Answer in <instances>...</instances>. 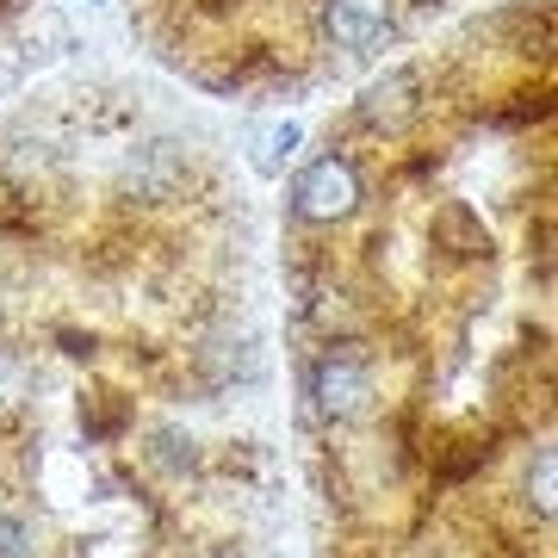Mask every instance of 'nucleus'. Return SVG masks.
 I'll list each match as a JSON object with an SVG mask.
<instances>
[{
	"instance_id": "nucleus-1",
	"label": "nucleus",
	"mask_w": 558,
	"mask_h": 558,
	"mask_svg": "<svg viewBox=\"0 0 558 558\" xmlns=\"http://www.w3.org/2000/svg\"><path fill=\"white\" fill-rule=\"evenodd\" d=\"M360 199H366V186H360V168L348 156H317L299 174V186H292V211H299L304 223H341V218H354Z\"/></svg>"
},
{
	"instance_id": "nucleus-2",
	"label": "nucleus",
	"mask_w": 558,
	"mask_h": 558,
	"mask_svg": "<svg viewBox=\"0 0 558 558\" xmlns=\"http://www.w3.org/2000/svg\"><path fill=\"white\" fill-rule=\"evenodd\" d=\"M317 32L348 57H366L398 32V0H317Z\"/></svg>"
},
{
	"instance_id": "nucleus-3",
	"label": "nucleus",
	"mask_w": 558,
	"mask_h": 558,
	"mask_svg": "<svg viewBox=\"0 0 558 558\" xmlns=\"http://www.w3.org/2000/svg\"><path fill=\"white\" fill-rule=\"evenodd\" d=\"M311 398H317V416L348 422V416L366 410V398H373V373H366L354 354H329L317 366V379H311Z\"/></svg>"
},
{
	"instance_id": "nucleus-4",
	"label": "nucleus",
	"mask_w": 558,
	"mask_h": 558,
	"mask_svg": "<svg viewBox=\"0 0 558 558\" xmlns=\"http://www.w3.org/2000/svg\"><path fill=\"white\" fill-rule=\"evenodd\" d=\"M416 94H422V75H416V69H391L385 81H373V87H366V100H360V119L373 124V131H385V137H398L403 124L422 112Z\"/></svg>"
},
{
	"instance_id": "nucleus-5",
	"label": "nucleus",
	"mask_w": 558,
	"mask_h": 558,
	"mask_svg": "<svg viewBox=\"0 0 558 558\" xmlns=\"http://www.w3.org/2000/svg\"><path fill=\"white\" fill-rule=\"evenodd\" d=\"M38 553V527L25 515H0V558H32Z\"/></svg>"
},
{
	"instance_id": "nucleus-6",
	"label": "nucleus",
	"mask_w": 558,
	"mask_h": 558,
	"mask_svg": "<svg viewBox=\"0 0 558 558\" xmlns=\"http://www.w3.org/2000/svg\"><path fill=\"white\" fill-rule=\"evenodd\" d=\"M299 143H304V131H299V124H274V131L260 137V168H279V161L292 156Z\"/></svg>"
},
{
	"instance_id": "nucleus-7",
	"label": "nucleus",
	"mask_w": 558,
	"mask_h": 558,
	"mask_svg": "<svg viewBox=\"0 0 558 558\" xmlns=\"http://www.w3.org/2000/svg\"><path fill=\"white\" fill-rule=\"evenodd\" d=\"M527 490H534L539 515H553V453H539V472L527 478Z\"/></svg>"
}]
</instances>
